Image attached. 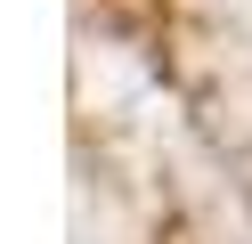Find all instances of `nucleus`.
<instances>
[{"label": "nucleus", "mask_w": 252, "mask_h": 244, "mask_svg": "<svg viewBox=\"0 0 252 244\" xmlns=\"http://www.w3.org/2000/svg\"><path fill=\"white\" fill-rule=\"evenodd\" d=\"M228 8H236V16H252V0H228Z\"/></svg>", "instance_id": "obj_1"}]
</instances>
